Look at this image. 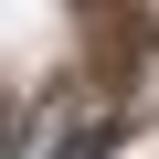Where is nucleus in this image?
Here are the masks:
<instances>
[{
    "label": "nucleus",
    "instance_id": "1",
    "mask_svg": "<svg viewBox=\"0 0 159 159\" xmlns=\"http://www.w3.org/2000/svg\"><path fill=\"white\" fill-rule=\"evenodd\" d=\"M106 148H127V106H96V117H74L64 138H43V159H106Z\"/></svg>",
    "mask_w": 159,
    "mask_h": 159
},
{
    "label": "nucleus",
    "instance_id": "2",
    "mask_svg": "<svg viewBox=\"0 0 159 159\" xmlns=\"http://www.w3.org/2000/svg\"><path fill=\"white\" fill-rule=\"evenodd\" d=\"M11 138H21V127H11V117H0V159H11Z\"/></svg>",
    "mask_w": 159,
    "mask_h": 159
}]
</instances>
